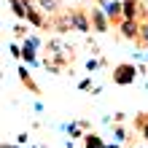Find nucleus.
Listing matches in <instances>:
<instances>
[{
  "label": "nucleus",
  "mask_w": 148,
  "mask_h": 148,
  "mask_svg": "<svg viewBox=\"0 0 148 148\" xmlns=\"http://www.w3.org/2000/svg\"><path fill=\"white\" fill-rule=\"evenodd\" d=\"M137 67L132 62H121L113 67V84H119V86H129V84H135V78H137Z\"/></svg>",
  "instance_id": "nucleus-1"
},
{
  "label": "nucleus",
  "mask_w": 148,
  "mask_h": 148,
  "mask_svg": "<svg viewBox=\"0 0 148 148\" xmlns=\"http://www.w3.org/2000/svg\"><path fill=\"white\" fill-rule=\"evenodd\" d=\"M67 16H70V30H78V32L92 30V16L84 8H73V11H67Z\"/></svg>",
  "instance_id": "nucleus-2"
},
{
  "label": "nucleus",
  "mask_w": 148,
  "mask_h": 148,
  "mask_svg": "<svg viewBox=\"0 0 148 148\" xmlns=\"http://www.w3.org/2000/svg\"><path fill=\"white\" fill-rule=\"evenodd\" d=\"M89 16H92V30H97V32H108V30H110L113 22L105 16V11H102V8H92Z\"/></svg>",
  "instance_id": "nucleus-3"
},
{
  "label": "nucleus",
  "mask_w": 148,
  "mask_h": 148,
  "mask_svg": "<svg viewBox=\"0 0 148 148\" xmlns=\"http://www.w3.org/2000/svg\"><path fill=\"white\" fill-rule=\"evenodd\" d=\"M119 30H121V38H127V40H137L140 38V24H137V19H121Z\"/></svg>",
  "instance_id": "nucleus-4"
},
{
  "label": "nucleus",
  "mask_w": 148,
  "mask_h": 148,
  "mask_svg": "<svg viewBox=\"0 0 148 148\" xmlns=\"http://www.w3.org/2000/svg\"><path fill=\"white\" fill-rule=\"evenodd\" d=\"M102 11L110 22H121L124 19V3H119V0H108L105 5H102Z\"/></svg>",
  "instance_id": "nucleus-5"
},
{
  "label": "nucleus",
  "mask_w": 148,
  "mask_h": 148,
  "mask_svg": "<svg viewBox=\"0 0 148 148\" xmlns=\"http://www.w3.org/2000/svg\"><path fill=\"white\" fill-rule=\"evenodd\" d=\"M22 59H24L27 65H35V62H38V57H35V46H32L27 38H24V43H22Z\"/></svg>",
  "instance_id": "nucleus-6"
},
{
  "label": "nucleus",
  "mask_w": 148,
  "mask_h": 148,
  "mask_svg": "<svg viewBox=\"0 0 148 148\" xmlns=\"http://www.w3.org/2000/svg\"><path fill=\"white\" fill-rule=\"evenodd\" d=\"M27 22L32 24V27H46V22H43L38 5H30V8H27Z\"/></svg>",
  "instance_id": "nucleus-7"
},
{
  "label": "nucleus",
  "mask_w": 148,
  "mask_h": 148,
  "mask_svg": "<svg viewBox=\"0 0 148 148\" xmlns=\"http://www.w3.org/2000/svg\"><path fill=\"white\" fill-rule=\"evenodd\" d=\"M38 8H40L43 14H59L62 0H38Z\"/></svg>",
  "instance_id": "nucleus-8"
},
{
  "label": "nucleus",
  "mask_w": 148,
  "mask_h": 148,
  "mask_svg": "<svg viewBox=\"0 0 148 148\" xmlns=\"http://www.w3.org/2000/svg\"><path fill=\"white\" fill-rule=\"evenodd\" d=\"M137 11H140L137 0H124V19H137Z\"/></svg>",
  "instance_id": "nucleus-9"
},
{
  "label": "nucleus",
  "mask_w": 148,
  "mask_h": 148,
  "mask_svg": "<svg viewBox=\"0 0 148 148\" xmlns=\"http://www.w3.org/2000/svg\"><path fill=\"white\" fill-rule=\"evenodd\" d=\"M84 145H86V148H108V145L102 143V140H100L97 135H94V132H89V135H84Z\"/></svg>",
  "instance_id": "nucleus-10"
},
{
  "label": "nucleus",
  "mask_w": 148,
  "mask_h": 148,
  "mask_svg": "<svg viewBox=\"0 0 148 148\" xmlns=\"http://www.w3.org/2000/svg\"><path fill=\"white\" fill-rule=\"evenodd\" d=\"M19 78H22V84H24V86H30V89H32V92H38V86H35V84H32V78H30V73H27V70H24V67H22V70H19Z\"/></svg>",
  "instance_id": "nucleus-11"
},
{
  "label": "nucleus",
  "mask_w": 148,
  "mask_h": 148,
  "mask_svg": "<svg viewBox=\"0 0 148 148\" xmlns=\"http://www.w3.org/2000/svg\"><path fill=\"white\" fill-rule=\"evenodd\" d=\"M137 127H140V132H143V137L148 140V113H140V119H137Z\"/></svg>",
  "instance_id": "nucleus-12"
},
{
  "label": "nucleus",
  "mask_w": 148,
  "mask_h": 148,
  "mask_svg": "<svg viewBox=\"0 0 148 148\" xmlns=\"http://www.w3.org/2000/svg\"><path fill=\"white\" fill-rule=\"evenodd\" d=\"M113 140H116V143H124L127 140V132L121 127H116V129H113Z\"/></svg>",
  "instance_id": "nucleus-13"
},
{
  "label": "nucleus",
  "mask_w": 148,
  "mask_h": 148,
  "mask_svg": "<svg viewBox=\"0 0 148 148\" xmlns=\"http://www.w3.org/2000/svg\"><path fill=\"white\" fill-rule=\"evenodd\" d=\"M137 40L148 46V19H145V24H140V38H137Z\"/></svg>",
  "instance_id": "nucleus-14"
},
{
  "label": "nucleus",
  "mask_w": 148,
  "mask_h": 148,
  "mask_svg": "<svg viewBox=\"0 0 148 148\" xmlns=\"http://www.w3.org/2000/svg\"><path fill=\"white\" fill-rule=\"evenodd\" d=\"M100 65H102V62H100V59H89V62H86V70H89V73H92V70H97V67H100Z\"/></svg>",
  "instance_id": "nucleus-15"
},
{
  "label": "nucleus",
  "mask_w": 148,
  "mask_h": 148,
  "mask_svg": "<svg viewBox=\"0 0 148 148\" xmlns=\"http://www.w3.org/2000/svg\"><path fill=\"white\" fill-rule=\"evenodd\" d=\"M78 89H84V92H86V89H92V81H89V78H84V81L78 84Z\"/></svg>",
  "instance_id": "nucleus-16"
},
{
  "label": "nucleus",
  "mask_w": 148,
  "mask_h": 148,
  "mask_svg": "<svg viewBox=\"0 0 148 148\" xmlns=\"http://www.w3.org/2000/svg\"><path fill=\"white\" fill-rule=\"evenodd\" d=\"M27 40H30V43H32V46H35V49H38V46H40V38H35V35H30V38H27Z\"/></svg>",
  "instance_id": "nucleus-17"
},
{
  "label": "nucleus",
  "mask_w": 148,
  "mask_h": 148,
  "mask_svg": "<svg viewBox=\"0 0 148 148\" xmlns=\"http://www.w3.org/2000/svg\"><path fill=\"white\" fill-rule=\"evenodd\" d=\"M3 148H19V145H3Z\"/></svg>",
  "instance_id": "nucleus-18"
},
{
  "label": "nucleus",
  "mask_w": 148,
  "mask_h": 148,
  "mask_svg": "<svg viewBox=\"0 0 148 148\" xmlns=\"http://www.w3.org/2000/svg\"><path fill=\"white\" fill-rule=\"evenodd\" d=\"M97 3H102V5H105V3H108V0H97Z\"/></svg>",
  "instance_id": "nucleus-19"
},
{
  "label": "nucleus",
  "mask_w": 148,
  "mask_h": 148,
  "mask_svg": "<svg viewBox=\"0 0 148 148\" xmlns=\"http://www.w3.org/2000/svg\"><path fill=\"white\" fill-rule=\"evenodd\" d=\"M145 59H148V54H145Z\"/></svg>",
  "instance_id": "nucleus-20"
}]
</instances>
